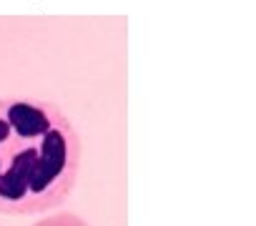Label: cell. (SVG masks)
Wrapping results in <instances>:
<instances>
[{"mask_svg":"<svg viewBox=\"0 0 256 226\" xmlns=\"http://www.w3.org/2000/svg\"><path fill=\"white\" fill-rule=\"evenodd\" d=\"M80 166V138L50 100L0 98V214H40L66 201Z\"/></svg>","mask_w":256,"mask_h":226,"instance_id":"cell-1","label":"cell"},{"mask_svg":"<svg viewBox=\"0 0 256 226\" xmlns=\"http://www.w3.org/2000/svg\"><path fill=\"white\" fill-rule=\"evenodd\" d=\"M38 226H86L80 218H76V216H56V218H46V221H40Z\"/></svg>","mask_w":256,"mask_h":226,"instance_id":"cell-2","label":"cell"}]
</instances>
